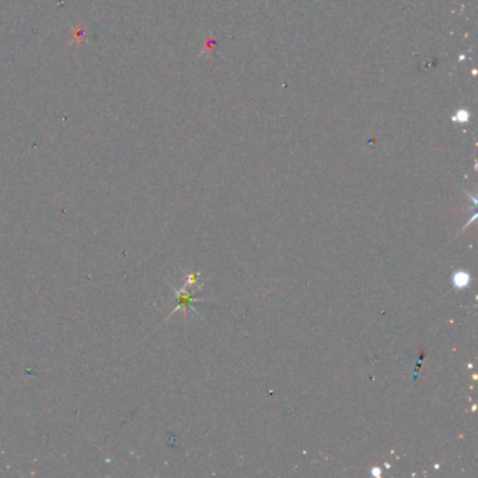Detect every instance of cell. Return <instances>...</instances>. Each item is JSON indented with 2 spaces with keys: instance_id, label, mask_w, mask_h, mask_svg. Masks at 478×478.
I'll return each instance as SVG.
<instances>
[{
  "instance_id": "1",
  "label": "cell",
  "mask_w": 478,
  "mask_h": 478,
  "mask_svg": "<svg viewBox=\"0 0 478 478\" xmlns=\"http://www.w3.org/2000/svg\"><path fill=\"white\" fill-rule=\"evenodd\" d=\"M465 283H468V275L467 274H457V275H454V285L463 288Z\"/></svg>"
}]
</instances>
